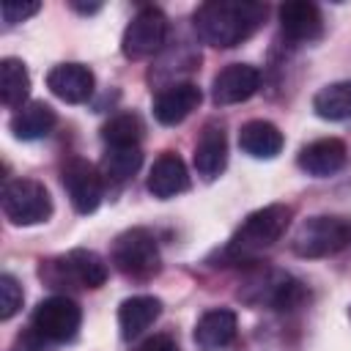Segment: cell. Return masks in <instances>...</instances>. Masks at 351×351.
I'll return each mask as SVG.
<instances>
[{"mask_svg":"<svg viewBox=\"0 0 351 351\" xmlns=\"http://www.w3.org/2000/svg\"><path fill=\"white\" fill-rule=\"evenodd\" d=\"M266 3L255 0H208L195 8L192 25L203 44L230 49L258 33L266 22Z\"/></svg>","mask_w":351,"mask_h":351,"instance_id":"6da1fadb","label":"cell"},{"mask_svg":"<svg viewBox=\"0 0 351 351\" xmlns=\"http://www.w3.org/2000/svg\"><path fill=\"white\" fill-rule=\"evenodd\" d=\"M291 214L293 211L285 203H271V206H263V208L247 214V219L228 239V244L222 250V258L230 261V263L252 261L255 255L269 250L274 241H280V236L291 225Z\"/></svg>","mask_w":351,"mask_h":351,"instance_id":"7a4b0ae2","label":"cell"},{"mask_svg":"<svg viewBox=\"0 0 351 351\" xmlns=\"http://www.w3.org/2000/svg\"><path fill=\"white\" fill-rule=\"evenodd\" d=\"M38 277L52 288H101L107 282V263L93 250H69L66 255H55L41 261Z\"/></svg>","mask_w":351,"mask_h":351,"instance_id":"3957f363","label":"cell"},{"mask_svg":"<svg viewBox=\"0 0 351 351\" xmlns=\"http://www.w3.org/2000/svg\"><path fill=\"white\" fill-rule=\"evenodd\" d=\"M110 261L129 280H151L162 266L156 236L148 228H129L118 233L110 247Z\"/></svg>","mask_w":351,"mask_h":351,"instance_id":"277c9868","label":"cell"},{"mask_svg":"<svg viewBox=\"0 0 351 351\" xmlns=\"http://www.w3.org/2000/svg\"><path fill=\"white\" fill-rule=\"evenodd\" d=\"M348 244H351V219L332 214H318L304 219L291 239V250L299 258H329L346 250Z\"/></svg>","mask_w":351,"mask_h":351,"instance_id":"5b68a950","label":"cell"},{"mask_svg":"<svg viewBox=\"0 0 351 351\" xmlns=\"http://www.w3.org/2000/svg\"><path fill=\"white\" fill-rule=\"evenodd\" d=\"M3 214L11 225H38L52 217V197L36 178H8L3 184Z\"/></svg>","mask_w":351,"mask_h":351,"instance_id":"8992f818","label":"cell"},{"mask_svg":"<svg viewBox=\"0 0 351 351\" xmlns=\"http://www.w3.org/2000/svg\"><path fill=\"white\" fill-rule=\"evenodd\" d=\"M82 324V310L69 296H49L36 304L30 315V329L44 343H69L77 337Z\"/></svg>","mask_w":351,"mask_h":351,"instance_id":"52a82bcc","label":"cell"},{"mask_svg":"<svg viewBox=\"0 0 351 351\" xmlns=\"http://www.w3.org/2000/svg\"><path fill=\"white\" fill-rule=\"evenodd\" d=\"M165 38H167V16H165V11L156 8V5H143L132 16L126 30H123L121 52L129 60H143V58L156 55L162 49Z\"/></svg>","mask_w":351,"mask_h":351,"instance_id":"ba28073f","label":"cell"},{"mask_svg":"<svg viewBox=\"0 0 351 351\" xmlns=\"http://www.w3.org/2000/svg\"><path fill=\"white\" fill-rule=\"evenodd\" d=\"M63 189L77 214H93L104 197V176L85 159H69L60 170Z\"/></svg>","mask_w":351,"mask_h":351,"instance_id":"9c48e42d","label":"cell"},{"mask_svg":"<svg viewBox=\"0 0 351 351\" xmlns=\"http://www.w3.org/2000/svg\"><path fill=\"white\" fill-rule=\"evenodd\" d=\"M250 288L255 293L244 296L247 302H252V304H269L271 310H280V313L296 310L307 299L304 285L299 280H293L291 274H285V271H266L263 277L250 280Z\"/></svg>","mask_w":351,"mask_h":351,"instance_id":"30bf717a","label":"cell"},{"mask_svg":"<svg viewBox=\"0 0 351 351\" xmlns=\"http://www.w3.org/2000/svg\"><path fill=\"white\" fill-rule=\"evenodd\" d=\"M261 88V71L250 63H228L214 74L211 99L214 104H241L252 99Z\"/></svg>","mask_w":351,"mask_h":351,"instance_id":"8fae6325","label":"cell"},{"mask_svg":"<svg viewBox=\"0 0 351 351\" xmlns=\"http://www.w3.org/2000/svg\"><path fill=\"white\" fill-rule=\"evenodd\" d=\"M277 19H280L282 36L288 41H296V44L318 41L321 33H324V16H321V11H318L315 3H307V0L282 3L280 11H277Z\"/></svg>","mask_w":351,"mask_h":351,"instance_id":"7c38bea8","label":"cell"},{"mask_svg":"<svg viewBox=\"0 0 351 351\" xmlns=\"http://www.w3.org/2000/svg\"><path fill=\"white\" fill-rule=\"evenodd\" d=\"M348 162V148L343 140L337 137H321V140H313L307 143L299 156H296V165L299 170H304L307 176L313 178H326V176H335L346 167Z\"/></svg>","mask_w":351,"mask_h":351,"instance_id":"4fadbf2b","label":"cell"},{"mask_svg":"<svg viewBox=\"0 0 351 351\" xmlns=\"http://www.w3.org/2000/svg\"><path fill=\"white\" fill-rule=\"evenodd\" d=\"M203 93L195 82H173L154 96V118L162 126H176L197 110Z\"/></svg>","mask_w":351,"mask_h":351,"instance_id":"5bb4252c","label":"cell"},{"mask_svg":"<svg viewBox=\"0 0 351 351\" xmlns=\"http://www.w3.org/2000/svg\"><path fill=\"white\" fill-rule=\"evenodd\" d=\"M93 71L82 63H58L47 71V88L66 104H82L93 93Z\"/></svg>","mask_w":351,"mask_h":351,"instance_id":"9a60e30c","label":"cell"},{"mask_svg":"<svg viewBox=\"0 0 351 351\" xmlns=\"http://www.w3.org/2000/svg\"><path fill=\"white\" fill-rule=\"evenodd\" d=\"M148 192L159 200H167V197H176L181 192L189 189V173H186V165L178 154L173 151H162L151 170H148V181H145Z\"/></svg>","mask_w":351,"mask_h":351,"instance_id":"2e32d148","label":"cell"},{"mask_svg":"<svg viewBox=\"0 0 351 351\" xmlns=\"http://www.w3.org/2000/svg\"><path fill=\"white\" fill-rule=\"evenodd\" d=\"M192 165H195V170L203 181H214L225 170V165H228V137H225L222 126L206 123V129L200 132V137L195 143Z\"/></svg>","mask_w":351,"mask_h":351,"instance_id":"e0dca14e","label":"cell"},{"mask_svg":"<svg viewBox=\"0 0 351 351\" xmlns=\"http://www.w3.org/2000/svg\"><path fill=\"white\" fill-rule=\"evenodd\" d=\"M236 332H239L236 313L228 307H211L195 324V343L208 351H217V348L230 346L236 340Z\"/></svg>","mask_w":351,"mask_h":351,"instance_id":"ac0fdd59","label":"cell"},{"mask_svg":"<svg viewBox=\"0 0 351 351\" xmlns=\"http://www.w3.org/2000/svg\"><path fill=\"white\" fill-rule=\"evenodd\" d=\"M282 132L263 118L247 121L239 129V148L252 159H274L282 151Z\"/></svg>","mask_w":351,"mask_h":351,"instance_id":"d6986e66","label":"cell"},{"mask_svg":"<svg viewBox=\"0 0 351 351\" xmlns=\"http://www.w3.org/2000/svg\"><path fill=\"white\" fill-rule=\"evenodd\" d=\"M162 315V302L156 296H129L118 307V326L123 340L140 337Z\"/></svg>","mask_w":351,"mask_h":351,"instance_id":"ffe728a7","label":"cell"},{"mask_svg":"<svg viewBox=\"0 0 351 351\" xmlns=\"http://www.w3.org/2000/svg\"><path fill=\"white\" fill-rule=\"evenodd\" d=\"M55 123H58V115H55V110L49 104L27 101L11 115L8 129L14 132L16 140H41L55 129Z\"/></svg>","mask_w":351,"mask_h":351,"instance_id":"44dd1931","label":"cell"},{"mask_svg":"<svg viewBox=\"0 0 351 351\" xmlns=\"http://www.w3.org/2000/svg\"><path fill=\"white\" fill-rule=\"evenodd\" d=\"M30 93V74L27 66L19 58H3L0 60V99L5 107L19 110L22 104H27Z\"/></svg>","mask_w":351,"mask_h":351,"instance_id":"7402d4cb","label":"cell"},{"mask_svg":"<svg viewBox=\"0 0 351 351\" xmlns=\"http://www.w3.org/2000/svg\"><path fill=\"white\" fill-rule=\"evenodd\" d=\"M313 110L324 121H351V80L324 85L313 96Z\"/></svg>","mask_w":351,"mask_h":351,"instance_id":"603a6c76","label":"cell"},{"mask_svg":"<svg viewBox=\"0 0 351 351\" xmlns=\"http://www.w3.org/2000/svg\"><path fill=\"white\" fill-rule=\"evenodd\" d=\"M140 137H143V121L134 112L112 115L101 126V140L107 148H140Z\"/></svg>","mask_w":351,"mask_h":351,"instance_id":"cb8c5ba5","label":"cell"},{"mask_svg":"<svg viewBox=\"0 0 351 351\" xmlns=\"http://www.w3.org/2000/svg\"><path fill=\"white\" fill-rule=\"evenodd\" d=\"M140 165H143L140 148H107L101 156V176L104 181L123 184L140 170Z\"/></svg>","mask_w":351,"mask_h":351,"instance_id":"d4e9b609","label":"cell"},{"mask_svg":"<svg viewBox=\"0 0 351 351\" xmlns=\"http://www.w3.org/2000/svg\"><path fill=\"white\" fill-rule=\"evenodd\" d=\"M22 285L11 274H0V321H11L22 310Z\"/></svg>","mask_w":351,"mask_h":351,"instance_id":"484cf974","label":"cell"},{"mask_svg":"<svg viewBox=\"0 0 351 351\" xmlns=\"http://www.w3.org/2000/svg\"><path fill=\"white\" fill-rule=\"evenodd\" d=\"M38 8H41V3H14V0H5L3 3V22H5V27H11V25L25 22L27 16L38 14Z\"/></svg>","mask_w":351,"mask_h":351,"instance_id":"4316f807","label":"cell"},{"mask_svg":"<svg viewBox=\"0 0 351 351\" xmlns=\"http://www.w3.org/2000/svg\"><path fill=\"white\" fill-rule=\"evenodd\" d=\"M132 351H178V343L170 337V335H154V337H145L137 348Z\"/></svg>","mask_w":351,"mask_h":351,"instance_id":"83f0119b","label":"cell"},{"mask_svg":"<svg viewBox=\"0 0 351 351\" xmlns=\"http://www.w3.org/2000/svg\"><path fill=\"white\" fill-rule=\"evenodd\" d=\"M41 346H44V340H41L33 329H27L25 335H19V337L14 340V346H11L8 351H41Z\"/></svg>","mask_w":351,"mask_h":351,"instance_id":"f1b7e54d","label":"cell"},{"mask_svg":"<svg viewBox=\"0 0 351 351\" xmlns=\"http://www.w3.org/2000/svg\"><path fill=\"white\" fill-rule=\"evenodd\" d=\"M71 8H74V11H80V14H96L101 5H99V3H90V5H82V3H71Z\"/></svg>","mask_w":351,"mask_h":351,"instance_id":"f546056e","label":"cell"},{"mask_svg":"<svg viewBox=\"0 0 351 351\" xmlns=\"http://www.w3.org/2000/svg\"><path fill=\"white\" fill-rule=\"evenodd\" d=\"M348 318H351V307H348Z\"/></svg>","mask_w":351,"mask_h":351,"instance_id":"4dcf8cb0","label":"cell"}]
</instances>
